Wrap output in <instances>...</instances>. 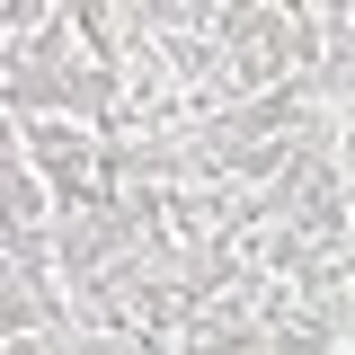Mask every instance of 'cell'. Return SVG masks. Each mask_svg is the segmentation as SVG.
Masks as SVG:
<instances>
[{
    "instance_id": "1",
    "label": "cell",
    "mask_w": 355,
    "mask_h": 355,
    "mask_svg": "<svg viewBox=\"0 0 355 355\" xmlns=\"http://www.w3.org/2000/svg\"><path fill=\"white\" fill-rule=\"evenodd\" d=\"M347 214H355V160H347Z\"/></svg>"
}]
</instances>
